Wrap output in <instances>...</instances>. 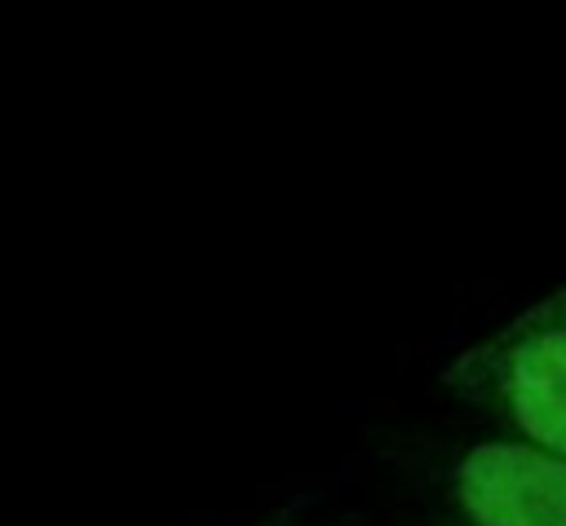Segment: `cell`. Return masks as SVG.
Wrapping results in <instances>:
<instances>
[{
    "label": "cell",
    "instance_id": "obj_2",
    "mask_svg": "<svg viewBox=\"0 0 566 526\" xmlns=\"http://www.w3.org/2000/svg\"><path fill=\"white\" fill-rule=\"evenodd\" d=\"M473 526H566V460L531 442H482L455 469Z\"/></svg>",
    "mask_w": 566,
    "mask_h": 526
},
{
    "label": "cell",
    "instance_id": "obj_3",
    "mask_svg": "<svg viewBox=\"0 0 566 526\" xmlns=\"http://www.w3.org/2000/svg\"><path fill=\"white\" fill-rule=\"evenodd\" d=\"M535 309H539L544 318H557V323H566V287H562V292H553V296H548L544 305H535Z\"/></svg>",
    "mask_w": 566,
    "mask_h": 526
},
{
    "label": "cell",
    "instance_id": "obj_1",
    "mask_svg": "<svg viewBox=\"0 0 566 526\" xmlns=\"http://www.w3.org/2000/svg\"><path fill=\"white\" fill-rule=\"evenodd\" d=\"M447 380L531 446L566 460V323L531 309L469 349Z\"/></svg>",
    "mask_w": 566,
    "mask_h": 526
}]
</instances>
